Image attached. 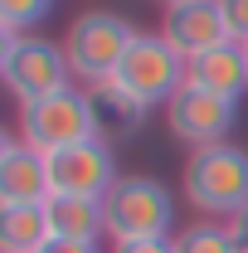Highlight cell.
<instances>
[{
  "label": "cell",
  "instance_id": "17",
  "mask_svg": "<svg viewBox=\"0 0 248 253\" xmlns=\"http://www.w3.org/2000/svg\"><path fill=\"white\" fill-rule=\"evenodd\" d=\"M219 10H224L229 39L234 44H248V0H219Z\"/></svg>",
  "mask_w": 248,
  "mask_h": 253
},
{
  "label": "cell",
  "instance_id": "19",
  "mask_svg": "<svg viewBox=\"0 0 248 253\" xmlns=\"http://www.w3.org/2000/svg\"><path fill=\"white\" fill-rule=\"evenodd\" d=\"M44 253H102L97 244H83V239H49Z\"/></svg>",
  "mask_w": 248,
  "mask_h": 253
},
{
  "label": "cell",
  "instance_id": "15",
  "mask_svg": "<svg viewBox=\"0 0 248 253\" xmlns=\"http://www.w3.org/2000/svg\"><path fill=\"white\" fill-rule=\"evenodd\" d=\"M175 253H239V244H234L229 224L200 219V224H190V229L175 234Z\"/></svg>",
  "mask_w": 248,
  "mask_h": 253
},
{
  "label": "cell",
  "instance_id": "12",
  "mask_svg": "<svg viewBox=\"0 0 248 253\" xmlns=\"http://www.w3.org/2000/svg\"><path fill=\"white\" fill-rule=\"evenodd\" d=\"M190 83L205 88V93H214V97L239 102L248 93V54H244V44H219L209 54H200V59L190 63Z\"/></svg>",
  "mask_w": 248,
  "mask_h": 253
},
{
  "label": "cell",
  "instance_id": "20",
  "mask_svg": "<svg viewBox=\"0 0 248 253\" xmlns=\"http://www.w3.org/2000/svg\"><path fill=\"white\" fill-rule=\"evenodd\" d=\"M229 229H234V244H239V253H248V210L239 214V219H229Z\"/></svg>",
  "mask_w": 248,
  "mask_h": 253
},
{
  "label": "cell",
  "instance_id": "9",
  "mask_svg": "<svg viewBox=\"0 0 248 253\" xmlns=\"http://www.w3.org/2000/svg\"><path fill=\"white\" fill-rule=\"evenodd\" d=\"M156 34H161L185 63H195L200 54H209V49H219V44H234L219 0H180V5H165Z\"/></svg>",
  "mask_w": 248,
  "mask_h": 253
},
{
  "label": "cell",
  "instance_id": "11",
  "mask_svg": "<svg viewBox=\"0 0 248 253\" xmlns=\"http://www.w3.org/2000/svg\"><path fill=\"white\" fill-rule=\"evenodd\" d=\"M88 102H93L97 136L112 141V146L126 141V136H136V131L146 126V117H151V107H141V102L126 93V88H117L112 78H107V83H93V88H88Z\"/></svg>",
  "mask_w": 248,
  "mask_h": 253
},
{
  "label": "cell",
  "instance_id": "5",
  "mask_svg": "<svg viewBox=\"0 0 248 253\" xmlns=\"http://www.w3.org/2000/svg\"><path fill=\"white\" fill-rule=\"evenodd\" d=\"M88 136H97V122H93V102H88L83 83L20 107V141L34 146L39 156H54L63 146L88 141Z\"/></svg>",
  "mask_w": 248,
  "mask_h": 253
},
{
  "label": "cell",
  "instance_id": "14",
  "mask_svg": "<svg viewBox=\"0 0 248 253\" xmlns=\"http://www.w3.org/2000/svg\"><path fill=\"white\" fill-rule=\"evenodd\" d=\"M49 229L54 239H83V244H97L107 234V219H102V200H73V195H49Z\"/></svg>",
  "mask_w": 248,
  "mask_h": 253
},
{
  "label": "cell",
  "instance_id": "7",
  "mask_svg": "<svg viewBox=\"0 0 248 253\" xmlns=\"http://www.w3.org/2000/svg\"><path fill=\"white\" fill-rule=\"evenodd\" d=\"M234 122H239V102L214 97L205 88H195V83H185L180 93L165 102V126H170L175 141H185L190 151H205V146L229 141Z\"/></svg>",
  "mask_w": 248,
  "mask_h": 253
},
{
  "label": "cell",
  "instance_id": "2",
  "mask_svg": "<svg viewBox=\"0 0 248 253\" xmlns=\"http://www.w3.org/2000/svg\"><path fill=\"white\" fill-rule=\"evenodd\" d=\"M102 219L112 244L131 239H170L175 229V200L156 175H122L102 195Z\"/></svg>",
  "mask_w": 248,
  "mask_h": 253
},
{
  "label": "cell",
  "instance_id": "16",
  "mask_svg": "<svg viewBox=\"0 0 248 253\" xmlns=\"http://www.w3.org/2000/svg\"><path fill=\"white\" fill-rule=\"evenodd\" d=\"M49 10H54V0H0V34L15 39V34L34 30Z\"/></svg>",
  "mask_w": 248,
  "mask_h": 253
},
{
  "label": "cell",
  "instance_id": "1",
  "mask_svg": "<svg viewBox=\"0 0 248 253\" xmlns=\"http://www.w3.org/2000/svg\"><path fill=\"white\" fill-rule=\"evenodd\" d=\"M180 190L190 210H200L205 219H239L248 210V151H239L234 141L190 151L180 170Z\"/></svg>",
  "mask_w": 248,
  "mask_h": 253
},
{
  "label": "cell",
  "instance_id": "8",
  "mask_svg": "<svg viewBox=\"0 0 248 253\" xmlns=\"http://www.w3.org/2000/svg\"><path fill=\"white\" fill-rule=\"evenodd\" d=\"M117 151L112 141L88 136L78 146H63L49 156V185L54 195H73V200H102L107 190L117 185Z\"/></svg>",
  "mask_w": 248,
  "mask_h": 253
},
{
  "label": "cell",
  "instance_id": "22",
  "mask_svg": "<svg viewBox=\"0 0 248 253\" xmlns=\"http://www.w3.org/2000/svg\"><path fill=\"white\" fill-rule=\"evenodd\" d=\"M244 54H248V44H244Z\"/></svg>",
  "mask_w": 248,
  "mask_h": 253
},
{
  "label": "cell",
  "instance_id": "4",
  "mask_svg": "<svg viewBox=\"0 0 248 253\" xmlns=\"http://www.w3.org/2000/svg\"><path fill=\"white\" fill-rule=\"evenodd\" d=\"M0 78L5 88L15 93V102H39L49 93H63L73 88V68H68V54L63 44L44 39V34H15V39H0Z\"/></svg>",
  "mask_w": 248,
  "mask_h": 253
},
{
  "label": "cell",
  "instance_id": "3",
  "mask_svg": "<svg viewBox=\"0 0 248 253\" xmlns=\"http://www.w3.org/2000/svg\"><path fill=\"white\" fill-rule=\"evenodd\" d=\"M59 44H63V54H68L73 78L83 88H93V83H107L122 68L126 49L136 44V30L126 25L122 15H112V10H83Z\"/></svg>",
  "mask_w": 248,
  "mask_h": 253
},
{
  "label": "cell",
  "instance_id": "18",
  "mask_svg": "<svg viewBox=\"0 0 248 253\" xmlns=\"http://www.w3.org/2000/svg\"><path fill=\"white\" fill-rule=\"evenodd\" d=\"M112 253H175V234H170V239H131V244H112Z\"/></svg>",
  "mask_w": 248,
  "mask_h": 253
},
{
  "label": "cell",
  "instance_id": "21",
  "mask_svg": "<svg viewBox=\"0 0 248 253\" xmlns=\"http://www.w3.org/2000/svg\"><path fill=\"white\" fill-rule=\"evenodd\" d=\"M161 5H180V0H161Z\"/></svg>",
  "mask_w": 248,
  "mask_h": 253
},
{
  "label": "cell",
  "instance_id": "10",
  "mask_svg": "<svg viewBox=\"0 0 248 253\" xmlns=\"http://www.w3.org/2000/svg\"><path fill=\"white\" fill-rule=\"evenodd\" d=\"M49 156L10 136L0 146V205H49Z\"/></svg>",
  "mask_w": 248,
  "mask_h": 253
},
{
  "label": "cell",
  "instance_id": "13",
  "mask_svg": "<svg viewBox=\"0 0 248 253\" xmlns=\"http://www.w3.org/2000/svg\"><path fill=\"white\" fill-rule=\"evenodd\" d=\"M54 239L44 205H0V253H44Z\"/></svg>",
  "mask_w": 248,
  "mask_h": 253
},
{
  "label": "cell",
  "instance_id": "6",
  "mask_svg": "<svg viewBox=\"0 0 248 253\" xmlns=\"http://www.w3.org/2000/svg\"><path fill=\"white\" fill-rule=\"evenodd\" d=\"M112 83L126 88L141 107H165V102L190 83V63L180 59L161 34H136V44L126 49L122 68L112 73Z\"/></svg>",
  "mask_w": 248,
  "mask_h": 253
}]
</instances>
